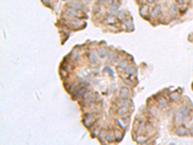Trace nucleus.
Instances as JSON below:
<instances>
[{
    "instance_id": "1",
    "label": "nucleus",
    "mask_w": 193,
    "mask_h": 145,
    "mask_svg": "<svg viewBox=\"0 0 193 145\" xmlns=\"http://www.w3.org/2000/svg\"><path fill=\"white\" fill-rule=\"evenodd\" d=\"M186 115H187V107L186 106H182L174 115V120H175L176 123H180L185 119Z\"/></svg>"
},
{
    "instance_id": "2",
    "label": "nucleus",
    "mask_w": 193,
    "mask_h": 145,
    "mask_svg": "<svg viewBox=\"0 0 193 145\" xmlns=\"http://www.w3.org/2000/svg\"><path fill=\"white\" fill-rule=\"evenodd\" d=\"M160 12H161V6L159 4L155 5L153 8V10H152V12H151V17L152 18H156L158 15L160 14Z\"/></svg>"
},
{
    "instance_id": "3",
    "label": "nucleus",
    "mask_w": 193,
    "mask_h": 145,
    "mask_svg": "<svg viewBox=\"0 0 193 145\" xmlns=\"http://www.w3.org/2000/svg\"><path fill=\"white\" fill-rule=\"evenodd\" d=\"M128 96V88L127 87H121L119 91V97L121 99H126Z\"/></svg>"
},
{
    "instance_id": "4",
    "label": "nucleus",
    "mask_w": 193,
    "mask_h": 145,
    "mask_svg": "<svg viewBox=\"0 0 193 145\" xmlns=\"http://www.w3.org/2000/svg\"><path fill=\"white\" fill-rule=\"evenodd\" d=\"M69 6L70 7H71V8H74L75 10H83V6H82V4L81 3H79L78 1H71L70 4H69Z\"/></svg>"
},
{
    "instance_id": "5",
    "label": "nucleus",
    "mask_w": 193,
    "mask_h": 145,
    "mask_svg": "<svg viewBox=\"0 0 193 145\" xmlns=\"http://www.w3.org/2000/svg\"><path fill=\"white\" fill-rule=\"evenodd\" d=\"M66 14L68 15V16H70V17H77V16H78V15H77V12H76V10H75L74 8H71V7L67 8Z\"/></svg>"
},
{
    "instance_id": "6",
    "label": "nucleus",
    "mask_w": 193,
    "mask_h": 145,
    "mask_svg": "<svg viewBox=\"0 0 193 145\" xmlns=\"http://www.w3.org/2000/svg\"><path fill=\"white\" fill-rule=\"evenodd\" d=\"M177 135H179V136H187V135H188V132H187V130H186L185 128L180 127V128H179V129L177 130Z\"/></svg>"
},
{
    "instance_id": "7",
    "label": "nucleus",
    "mask_w": 193,
    "mask_h": 145,
    "mask_svg": "<svg viewBox=\"0 0 193 145\" xmlns=\"http://www.w3.org/2000/svg\"><path fill=\"white\" fill-rule=\"evenodd\" d=\"M96 53L99 54V56L101 58H104L106 56V50L103 48H100L96 49Z\"/></svg>"
},
{
    "instance_id": "8",
    "label": "nucleus",
    "mask_w": 193,
    "mask_h": 145,
    "mask_svg": "<svg viewBox=\"0 0 193 145\" xmlns=\"http://www.w3.org/2000/svg\"><path fill=\"white\" fill-rule=\"evenodd\" d=\"M118 10H119L118 4L113 3L112 5H110V7H109V12H110V13H112V14L117 13V12H118Z\"/></svg>"
},
{
    "instance_id": "9",
    "label": "nucleus",
    "mask_w": 193,
    "mask_h": 145,
    "mask_svg": "<svg viewBox=\"0 0 193 145\" xmlns=\"http://www.w3.org/2000/svg\"><path fill=\"white\" fill-rule=\"evenodd\" d=\"M88 58H89V61L91 63H96V55L95 52L88 53Z\"/></svg>"
},
{
    "instance_id": "10",
    "label": "nucleus",
    "mask_w": 193,
    "mask_h": 145,
    "mask_svg": "<svg viewBox=\"0 0 193 145\" xmlns=\"http://www.w3.org/2000/svg\"><path fill=\"white\" fill-rule=\"evenodd\" d=\"M169 12H170V14H171L172 17H176L177 16V13H178V9H177V6L176 5H171L170 6V10H169Z\"/></svg>"
},
{
    "instance_id": "11",
    "label": "nucleus",
    "mask_w": 193,
    "mask_h": 145,
    "mask_svg": "<svg viewBox=\"0 0 193 145\" xmlns=\"http://www.w3.org/2000/svg\"><path fill=\"white\" fill-rule=\"evenodd\" d=\"M158 106H160L161 107L166 106V101H165L164 98H161V97L158 98Z\"/></svg>"
},
{
    "instance_id": "12",
    "label": "nucleus",
    "mask_w": 193,
    "mask_h": 145,
    "mask_svg": "<svg viewBox=\"0 0 193 145\" xmlns=\"http://www.w3.org/2000/svg\"><path fill=\"white\" fill-rule=\"evenodd\" d=\"M119 67L120 68H123V69H126L127 67V60H123L119 63Z\"/></svg>"
},
{
    "instance_id": "13",
    "label": "nucleus",
    "mask_w": 193,
    "mask_h": 145,
    "mask_svg": "<svg viewBox=\"0 0 193 145\" xmlns=\"http://www.w3.org/2000/svg\"><path fill=\"white\" fill-rule=\"evenodd\" d=\"M126 72H127L128 75H131L132 73H133V67L131 66L127 67V68H126Z\"/></svg>"
},
{
    "instance_id": "14",
    "label": "nucleus",
    "mask_w": 193,
    "mask_h": 145,
    "mask_svg": "<svg viewBox=\"0 0 193 145\" xmlns=\"http://www.w3.org/2000/svg\"><path fill=\"white\" fill-rule=\"evenodd\" d=\"M179 96L177 93H174V94H170V98H171V100H173V101H175V100H177V97Z\"/></svg>"
},
{
    "instance_id": "15",
    "label": "nucleus",
    "mask_w": 193,
    "mask_h": 145,
    "mask_svg": "<svg viewBox=\"0 0 193 145\" xmlns=\"http://www.w3.org/2000/svg\"><path fill=\"white\" fill-rule=\"evenodd\" d=\"M71 23L75 24V25H79V24H80V21H79L78 19H76V18H74V19L71 20Z\"/></svg>"
},
{
    "instance_id": "16",
    "label": "nucleus",
    "mask_w": 193,
    "mask_h": 145,
    "mask_svg": "<svg viewBox=\"0 0 193 145\" xmlns=\"http://www.w3.org/2000/svg\"><path fill=\"white\" fill-rule=\"evenodd\" d=\"M177 5H184V0H175Z\"/></svg>"
},
{
    "instance_id": "17",
    "label": "nucleus",
    "mask_w": 193,
    "mask_h": 145,
    "mask_svg": "<svg viewBox=\"0 0 193 145\" xmlns=\"http://www.w3.org/2000/svg\"><path fill=\"white\" fill-rule=\"evenodd\" d=\"M147 1H148V2H149V3H153V2H154V1H155V0H147Z\"/></svg>"
}]
</instances>
